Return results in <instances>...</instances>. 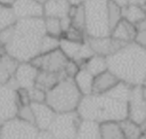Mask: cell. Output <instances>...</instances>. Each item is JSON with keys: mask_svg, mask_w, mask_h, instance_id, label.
I'll return each mask as SVG.
<instances>
[{"mask_svg": "<svg viewBox=\"0 0 146 139\" xmlns=\"http://www.w3.org/2000/svg\"><path fill=\"white\" fill-rule=\"evenodd\" d=\"M44 34L43 18L17 19L13 26L0 32V46L18 63H30L40 55V43Z\"/></svg>", "mask_w": 146, "mask_h": 139, "instance_id": "6da1fadb", "label": "cell"}, {"mask_svg": "<svg viewBox=\"0 0 146 139\" xmlns=\"http://www.w3.org/2000/svg\"><path fill=\"white\" fill-rule=\"evenodd\" d=\"M127 101L113 88L105 93L82 96L76 108L82 120H89L99 124L108 122H121L128 117Z\"/></svg>", "mask_w": 146, "mask_h": 139, "instance_id": "7a4b0ae2", "label": "cell"}, {"mask_svg": "<svg viewBox=\"0 0 146 139\" xmlns=\"http://www.w3.org/2000/svg\"><path fill=\"white\" fill-rule=\"evenodd\" d=\"M107 71L119 82L130 87L143 85L146 76V49L135 42L124 44L113 55L106 57Z\"/></svg>", "mask_w": 146, "mask_h": 139, "instance_id": "3957f363", "label": "cell"}, {"mask_svg": "<svg viewBox=\"0 0 146 139\" xmlns=\"http://www.w3.org/2000/svg\"><path fill=\"white\" fill-rule=\"evenodd\" d=\"M82 95L78 90L73 79L64 77L55 87L46 92L44 103L56 113L75 112Z\"/></svg>", "mask_w": 146, "mask_h": 139, "instance_id": "277c9868", "label": "cell"}, {"mask_svg": "<svg viewBox=\"0 0 146 139\" xmlns=\"http://www.w3.org/2000/svg\"><path fill=\"white\" fill-rule=\"evenodd\" d=\"M84 9V35L88 38L110 36L108 0H86Z\"/></svg>", "mask_w": 146, "mask_h": 139, "instance_id": "5b68a950", "label": "cell"}, {"mask_svg": "<svg viewBox=\"0 0 146 139\" xmlns=\"http://www.w3.org/2000/svg\"><path fill=\"white\" fill-rule=\"evenodd\" d=\"M80 122L81 117L76 111L59 113L55 115L47 131L50 132L56 139H75Z\"/></svg>", "mask_w": 146, "mask_h": 139, "instance_id": "8992f818", "label": "cell"}, {"mask_svg": "<svg viewBox=\"0 0 146 139\" xmlns=\"http://www.w3.org/2000/svg\"><path fill=\"white\" fill-rule=\"evenodd\" d=\"M38 128L18 117L5 121L0 128V139H36Z\"/></svg>", "mask_w": 146, "mask_h": 139, "instance_id": "52a82bcc", "label": "cell"}, {"mask_svg": "<svg viewBox=\"0 0 146 139\" xmlns=\"http://www.w3.org/2000/svg\"><path fill=\"white\" fill-rule=\"evenodd\" d=\"M17 87L13 79L8 83L0 85V120L8 121L17 115L18 100H17Z\"/></svg>", "mask_w": 146, "mask_h": 139, "instance_id": "ba28073f", "label": "cell"}, {"mask_svg": "<svg viewBox=\"0 0 146 139\" xmlns=\"http://www.w3.org/2000/svg\"><path fill=\"white\" fill-rule=\"evenodd\" d=\"M67 58L64 56V54L56 49L54 51L41 54L33 58L30 63L38 70L49 73H57V74H64V67L67 63Z\"/></svg>", "mask_w": 146, "mask_h": 139, "instance_id": "9c48e42d", "label": "cell"}, {"mask_svg": "<svg viewBox=\"0 0 146 139\" xmlns=\"http://www.w3.org/2000/svg\"><path fill=\"white\" fill-rule=\"evenodd\" d=\"M128 117L130 121L139 124L144 118H146V101L143 97L141 85L131 87L129 98L127 101Z\"/></svg>", "mask_w": 146, "mask_h": 139, "instance_id": "30bf717a", "label": "cell"}, {"mask_svg": "<svg viewBox=\"0 0 146 139\" xmlns=\"http://www.w3.org/2000/svg\"><path fill=\"white\" fill-rule=\"evenodd\" d=\"M84 40L88 42V44L90 46V48L95 55H98V56H102L105 58L113 55L119 49H121L124 44H127V43L117 41L111 36H104V38H88V36H86Z\"/></svg>", "mask_w": 146, "mask_h": 139, "instance_id": "8fae6325", "label": "cell"}, {"mask_svg": "<svg viewBox=\"0 0 146 139\" xmlns=\"http://www.w3.org/2000/svg\"><path fill=\"white\" fill-rule=\"evenodd\" d=\"M39 71L31 63H18L17 68L13 75V81L16 84L17 89L30 90L35 84V79Z\"/></svg>", "mask_w": 146, "mask_h": 139, "instance_id": "7c38bea8", "label": "cell"}, {"mask_svg": "<svg viewBox=\"0 0 146 139\" xmlns=\"http://www.w3.org/2000/svg\"><path fill=\"white\" fill-rule=\"evenodd\" d=\"M11 8L17 19L43 18V6L35 0H15Z\"/></svg>", "mask_w": 146, "mask_h": 139, "instance_id": "4fadbf2b", "label": "cell"}, {"mask_svg": "<svg viewBox=\"0 0 146 139\" xmlns=\"http://www.w3.org/2000/svg\"><path fill=\"white\" fill-rule=\"evenodd\" d=\"M33 113V124L39 131H47L56 115V113L46 103H31Z\"/></svg>", "mask_w": 146, "mask_h": 139, "instance_id": "5bb4252c", "label": "cell"}, {"mask_svg": "<svg viewBox=\"0 0 146 139\" xmlns=\"http://www.w3.org/2000/svg\"><path fill=\"white\" fill-rule=\"evenodd\" d=\"M43 17L63 18L68 16L71 3L68 0H47L43 5Z\"/></svg>", "mask_w": 146, "mask_h": 139, "instance_id": "9a60e30c", "label": "cell"}, {"mask_svg": "<svg viewBox=\"0 0 146 139\" xmlns=\"http://www.w3.org/2000/svg\"><path fill=\"white\" fill-rule=\"evenodd\" d=\"M136 33H137V30H136L135 25L128 23L124 19H121L111 30L110 36L117 41H121L123 43H130V42H133Z\"/></svg>", "mask_w": 146, "mask_h": 139, "instance_id": "2e32d148", "label": "cell"}, {"mask_svg": "<svg viewBox=\"0 0 146 139\" xmlns=\"http://www.w3.org/2000/svg\"><path fill=\"white\" fill-rule=\"evenodd\" d=\"M117 82H119V80L110 71H105L94 77L92 93H95V95L105 93L108 90H111Z\"/></svg>", "mask_w": 146, "mask_h": 139, "instance_id": "e0dca14e", "label": "cell"}, {"mask_svg": "<svg viewBox=\"0 0 146 139\" xmlns=\"http://www.w3.org/2000/svg\"><path fill=\"white\" fill-rule=\"evenodd\" d=\"M75 139H100V124L81 118Z\"/></svg>", "mask_w": 146, "mask_h": 139, "instance_id": "ac0fdd59", "label": "cell"}, {"mask_svg": "<svg viewBox=\"0 0 146 139\" xmlns=\"http://www.w3.org/2000/svg\"><path fill=\"white\" fill-rule=\"evenodd\" d=\"M66 77L63 73L62 74H57V73H49V72H43V71H39L36 79H35V84L34 87L47 92L48 90H50L52 87H55L62 79Z\"/></svg>", "mask_w": 146, "mask_h": 139, "instance_id": "d6986e66", "label": "cell"}, {"mask_svg": "<svg viewBox=\"0 0 146 139\" xmlns=\"http://www.w3.org/2000/svg\"><path fill=\"white\" fill-rule=\"evenodd\" d=\"M17 65L18 62L6 52L0 55V85L9 82L17 68Z\"/></svg>", "mask_w": 146, "mask_h": 139, "instance_id": "ffe728a7", "label": "cell"}, {"mask_svg": "<svg viewBox=\"0 0 146 139\" xmlns=\"http://www.w3.org/2000/svg\"><path fill=\"white\" fill-rule=\"evenodd\" d=\"M73 81L82 96H88L92 93L94 76L83 67H80V70L73 77Z\"/></svg>", "mask_w": 146, "mask_h": 139, "instance_id": "44dd1931", "label": "cell"}, {"mask_svg": "<svg viewBox=\"0 0 146 139\" xmlns=\"http://www.w3.org/2000/svg\"><path fill=\"white\" fill-rule=\"evenodd\" d=\"M121 17L122 19L127 21L128 23L136 25L141 19L146 17V10L144 7L133 6V5H127L121 8Z\"/></svg>", "mask_w": 146, "mask_h": 139, "instance_id": "7402d4cb", "label": "cell"}, {"mask_svg": "<svg viewBox=\"0 0 146 139\" xmlns=\"http://www.w3.org/2000/svg\"><path fill=\"white\" fill-rule=\"evenodd\" d=\"M84 70H87L94 77L99 75L100 73L107 71V63H106V58L98 56V55H94L91 56L88 60H86V63L81 66Z\"/></svg>", "mask_w": 146, "mask_h": 139, "instance_id": "603a6c76", "label": "cell"}, {"mask_svg": "<svg viewBox=\"0 0 146 139\" xmlns=\"http://www.w3.org/2000/svg\"><path fill=\"white\" fill-rule=\"evenodd\" d=\"M81 44L82 42H74V41H70L65 38H60L59 39V50L64 54V56L68 59L72 60L74 63H76L80 49H81Z\"/></svg>", "mask_w": 146, "mask_h": 139, "instance_id": "cb8c5ba5", "label": "cell"}, {"mask_svg": "<svg viewBox=\"0 0 146 139\" xmlns=\"http://www.w3.org/2000/svg\"><path fill=\"white\" fill-rule=\"evenodd\" d=\"M100 139H125L119 123L108 122L100 124Z\"/></svg>", "mask_w": 146, "mask_h": 139, "instance_id": "d4e9b609", "label": "cell"}, {"mask_svg": "<svg viewBox=\"0 0 146 139\" xmlns=\"http://www.w3.org/2000/svg\"><path fill=\"white\" fill-rule=\"evenodd\" d=\"M68 16L71 18L72 26L76 30H80L84 32V9L83 5H78V6H71Z\"/></svg>", "mask_w": 146, "mask_h": 139, "instance_id": "484cf974", "label": "cell"}, {"mask_svg": "<svg viewBox=\"0 0 146 139\" xmlns=\"http://www.w3.org/2000/svg\"><path fill=\"white\" fill-rule=\"evenodd\" d=\"M119 125L121 128V131L125 139H138L143 132L139 128V124L130 121L129 118H125L121 122H119Z\"/></svg>", "mask_w": 146, "mask_h": 139, "instance_id": "4316f807", "label": "cell"}, {"mask_svg": "<svg viewBox=\"0 0 146 139\" xmlns=\"http://www.w3.org/2000/svg\"><path fill=\"white\" fill-rule=\"evenodd\" d=\"M17 21L11 7L0 5V32L13 26Z\"/></svg>", "mask_w": 146, "mask_h": 139, "instance_id": "83f0119b", "label": "cell"}, {"mask_svg": "<svg viewBox=\"0 0 146 139\" xmlns=\"http://www.w3.org/2000/svg\"><path fill=\"white\" fill-rule=\"evenodd\" d=\"M43 25H44V31L46 34L55 36L60 39L63 36V32L60 28V23L58 18H52V17H43Z\"/></svg>", "mask_w": 146, "mask_h": 139, "instance_id": "f1b7e54d", "label": "cell"}, {"mask_svg": "<svg viewBox=\"0 0 146 139\" xmlns=\"http://www.w3.org/2000/svg\"><path fill=\"white\" fill-rule=\"evenodd\" d=\"M59 48V39L44 34L41 39V43H40V55L41 54H47L50 51H54L56 49Z\"/></svg>", "mask_w": 146, "mask_h": 139, "instance_id": "f546056e", "label": "cell"}, {"mask_svg": "<svg viewBox=\"0 0 146 139\" xmlns=\"http://www.w3.org/2000/svg\"><path fill=\"white\" fill-rule=\"evenodd\" d=\"M121 19H122L121 8L108 0V24H110V28L112 30Z\"/></svg>", "mask_w": 146, "mask_h": 139, "instance_id": "4dcf8cb0", "label": "cell"}, {"mask_svg": "<svg viewBox=\"0 0 146 139\" xmlns=\"http://www.w3.org/2000/svg\"><path fill=\"white\" fill-rule=\"evenodd\" d=\"M63 38H65L70 41H74V42H83L86 35H84V32L71 26L65 33H63Z\"/></svg>", "mask_w": 146, "mask_h": 139, "instance_id": "1f68e13d", "label": "cell"}, {"mask_svg": "<svg viewBox=\"0 0 146 139\" xmlns=\"http://www.w3.org/2000/svg\"><path fill=\"white\" fill-rule=\"evenodd\" d=\"M16 117H18V118H21V120H23V121L33 123V113H32L31 106H30V105L19 106V107H18V111H17Z\"/></svg>", "mask_w": 146, "mask_h": 139, "instance_id": "d6a6232c", "label": "cell"}, {"mask_svg": "<svg viewBox=\"0 0 146 139\" xmlns=\"http://www.w3.org/2000/svg\"><path fill=\"white\" fill-rule=\"evenodd\" d=\"M29 92V97H30V101L31 103H44L46 100V92L33 87L32 89L27 90Z\"/></svg>", "mask_w": 146, "mask_h": 139, "instance_id": "836d02e7", "label": "cell"}, {"mask_svg": "<svg viewBox=\"0 0 146 139\" xmlns=\"http://www.w3.org/2000/svg\"><path fill=\"white\" fill-rule=\"evenodd\" d=\"M80 70V66L72 62V60H67L65 67H64V75L66 77H70V79H73L75 76V74L78 73V71Z\"/></svg>", "mask_w": 146, "mask_h": 139, "instance_id": "e575fe53", "label": "cell"}, {"mask_svg": "<svg viewBox=\"0 0 146 139\" xmlns=\"http://www.w3.org/2000/svg\"><path fill=\"white\" fill-rule=\"evenodd\" d=\"M17 100H18V105L19 106H24V105H30V97H29V92L26 89H17Z\"/></svg>", "mask_w": 146, "mask_h": 139, "instance_id": "d590c367", "label": "cell"}, {"mask_svg": "<svg viewBox=\"0 0 146 139\" xmlns=\"http://www.w3.org/2000/svg\"><path fill=\"white\" fill-rule=\"evenodd\" d=\"M133 42L141 48H146V31H137Z\"/></svg>", "mask_w": 146, "mask_h": 139, "instance_id": "8d00e7d4", "label": "cell"}, {"mask_svg": "<svg viewBox=\"0 0 146 139\" xmlns=\"http://www.w3.org/2000/svg\"><path fill=\"white\" fill-rule=\"evenodd\" d=\"M59 23H60V28H62V32H63V33H65V32L72 26L70 16H65V17L60 18V19H59Z\"/></svg>", "mask_w": 146, "mask_h": 139, "instance_id": "74e56055", "label": "cell"}, {"mask_svg": "<svg viewBox=\"0 0 146 139\" xmlns=\"http://www.w3.org/2000/svg\"><path fill=\"white\" fill-rule=\"evenodd\" d=\"M36 139H56V138L48 131H39Z\"/></svg>", "mask_w": 146, "mask_h": 139, "instance_id": "f35d334b", "label": "cell"}, {"mask_svg": "<svg viewBox=\"0 0 146 139\" xmlns=\"http://www.w3.org/2000/svg\"><path fill=\"white\" fill-rule=\"evenodd\" d=\"M135 27L137 31H146V17L144 19H141L139 23H137L135 25Z\"/></svg>", "mask_w": 146, "mask_h": 139, "instance_id": "ab89813d", "label": "cell"}, {"mask_svg": "<svg viewBox=\"0 0 146 139\" xmlns=\"http://www.w3.org/2000/svg\"><path fill=\"white\" fill-rule=\"evenodd\" d=\"M128 5H133V6L145 7V5H146V0H128Z\"/></svg>", "mask_w": 146, "mask_h": 139, "instance_id": "60d3db41", "label": "cell"}, {"mask_svg": "<svg viewBox=\"0 0 146 139\" xmlns=\"http://www.w3.org/2000/svg\"><path fill=\"white\" fill-rule=\"evenodd\" d=\"M110 1L113 2V3H115L116 6H119L120 8H122V7H124V6L128 5V0H110Z\"/></svg>", "mask_w": 146, "mask_h": 139, "instance_id": "b9f144b4", "label": "cell"}, {"mask_svg": "<svg viewBox=\"0 0 146 139\" xmlns=\"http://www.w3.org/2000/svg\"><path fill=\"white\" fill-rule=\"evenodd\" d=\"M15 0H0V5L1 6H7V7H11Z\"/></svg>", "mask_w": 146, "mask_h": 139, "instance_id": "7bdbcfd3", "label": "cell"}, {"mask_svg": "<svg viewBox=\"0 0 146 139\" xmlns=\"http://www.w3.org/2000/svg\"><path fill=\"white\" fill-rule=\"evenodd\" d=\"M139 128H140V130H141V132H143V134L146 132V118H144L140 123H139Z\"/></svg>", "mask_w": 146, "mask_h": 139, "instance_id": "ee69618b", "label": "cell"}, {"mask_svg": "<svg viewBox=\"0 0 146 139\" xmlns=\"http://www.w3.org/2000/svg\"><path fill=\"white\" fill-rule=\"evenodd\" d=\"M86 0H68V2L72 5V6H78V5H81Z\"/></svg>", "mask_w": 146, "mask_h": 139, "instance_id": "f6af8a7d", "label": "cell"}, {"mask_svg": "<svg viewBox=\"0 0 146 139\" xmlns=\"http://www.w3.org/2000/svg\"><path fill=\"white\" fill-rule=\"evenodd\" d=\"M141 92H143V97H144V99L146 101V88L145 87H141Z\"/></svg>", "mask_w": 146, "mask_h": 139, "instance_id": "bcb514c9", "label": "cell"}, {"mask_svg": "<svg viewBox=\"0 0 146 139\" xmlns=\"http://www.w3.org/2000/svg\"><path fill=\"white\" fill-rule=\"evenodd\" d=\"M35 1H38V2H40V3H42V5H43V3H44L47 0H35Z\"/></svg>", "mask_w": 146, "mask_h": 139, "instance_id": "7dc6e473", "label": "cell"}, {"mask_svg": "<svg viewBox=\"0 0 146 139\" xmlns=\"http://www.w3.org/2000/svg\"><path fill=\"white\" fill-rule=\"evenodd\" d=\"M138 139H146V136H145V134H141V136H140Z\"/></svg>", "mask_w": 146, "mask_h": 139, "instance_id": "c3c4849f", "label": "cell"}, {"mask_svg": "<svg viewBox=\"0 0 146 139\" xmlns=\"http://www.w3.org/2000/svg\"><path fill=\"white\" fill-rule=\"evenodd\" d=\"M141 87H145L146 88V76H145V80H144V82H143V85Z\"/></svg>", "mask_w": 146, "mask_h": 139, "instance_id": "681fc988", "label": "cell"}, {"mask_svg": "<svg viewBox=\"0 0 146 139\" xmlns=\"http://www.w3.org/2000/svg\"><path fill=\"white\" fill-rule=\"evenodd\" d=\"M2 123H3V121H1V120H0V128H1V125H2Z\"/></svg>", "mask_w": 146, "mask_h": 139, "instance_id": "f907efd6", "label": "cell"}, {"mask_svg": "<svg viewBox=\"0 0 146 139\" xmlns=\"http://www.w3.org/2000/svg\"><path fill=\"white\" fill-rule=\"evenodd\" d=\"M144 8H145V10H146V5H145V7H144Z\"/></svg>", "mask_w": 146, "mask_h": 139, "instance_id": "816d5d0a", "label": "cell"}, {"mask_svg": "<svg viewBox=\"0 0 146 139\" xmlns=\"http://www.w3.org/2000/svg\"><path fill=\"white\" fill-rule=\"evenodd\" d=\"M145 49H146V48H145Z\"/></svg>", "mask_w": 146, "mask_h": 139, "instance_id": "f5cc1de1", "label": "cell"}]
</instances>
